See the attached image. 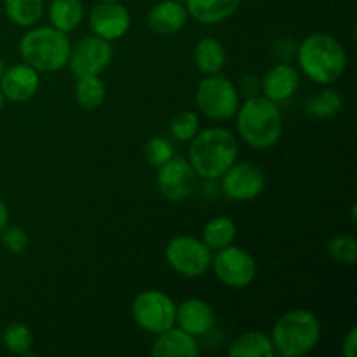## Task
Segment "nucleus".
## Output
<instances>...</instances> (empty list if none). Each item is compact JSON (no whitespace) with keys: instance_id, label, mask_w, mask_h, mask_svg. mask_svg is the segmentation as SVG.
Returning a JSON list of instances; mask_svg holds the SVG:
<instances>
[{"instance_id":"obj_22","label":"nucleus","mask_w":357,"mask_h":357,"mask_svg":"<svg viewBox=\"0 0 357 357\" xmlns=\"http://www.w3.org/2000/svg\"><path fill=\"white\" fill-rule=\"evenodd\" d=\"M84 17V7L80 0H52L49 6V20L59 31L75 30Z\"/></svg>"},{"instance_id":"obj_35","label":"nucleus","mask_w":357,"mask_h":357,"mask_svg":"<svg viewBox=\"0 0 357 357\" xmlns=\"http://www.w3.org/2000/svg\"><path fill=\"white\" fill-rule=\"evenodd\" d=\"M3 72H6V63H3V59L0 58V79H2Z\"/></svg>"},{"instance_id":"obj_27","label":"nucleus","mask_w":357,"mask_h":357,"mask_svg":"<svg viewBox=\"0 0 357 357\" xmlns=\"http://www.w3.org/2000/svg\"><path fill=\"white\" fill-rule=\"evenodd\" d=\"M2 344L6 351L13 352V354L26 356L31 345H33V333H31V330L26 324L13 323L3 330Z\"/></svg>"},{"instance_id":"obj_18","label":"nucleus","mask_w":357,"mask_h":357,"mask_svg":"<svg viewBox=\"0 0 357 357\" xmlns=\"http://www.w3.org/2000/svg\"><path fill=\"white\" fill-rule=\"evenodd\" d=\"M187 20V7L176 0H162L155 3L149 13V26L160 35L176 33L185 26Z\"/></svg>"},{"instance_id":"obj_16","label":"nucleus","mask_w":357,"mask_h":357,"mask_svg":"<svg viewBox=\"0 0 357 357\" xmlns=\"http://www.w3.org/2000/svg\"><path fill=\"white\" fill-rule=\"evenodd\" d=\"M300 86V73L291 65H275L261 79V93L274 103L289 100Z\"/></svg>"},{"instance_id":"obj_28","label":"nucleus","mask_w":357,"mask_h":357,"mask_svg":"<svg viewBox=\"0 0 357 357\" xmlns=\"http://www.w3.org/2000/svg\"><path fill=\"white\" fill-rule=\"evenodd\" d=\"M328 253L337 264L354 265L357 261V241L349 234H338L326 244Z\"/></svg>"},{"instance_id":"obj_23","label":"nucleus","mask_w":357,"mask_h":357,"mask_svg":"<svg viewBox=\"0 0 357 357\" xmlns=\"http://www.w3.org/2000/svg\"><path fill=\"white\" fill-rule=\"evenodd\" d=\"M236 236V223L227 218V216H216V218L209 220L204 229H202V243L211 251H220L234 244Z\"/></svg>"},{"instance_id":"obj_36","label":"nucleus","mask_w":357,"mask_h":357,"mask_svg":"<svg viewBox=\"0 0 357 357\" xmlns=\"http://www.w3.org/2000/svg\"><path fill=\"white\" fill-rule=\"evenodd\" d=\"M3 100H6V98H3L2 91H0V112H2V107H3Z\"/></svg>"},{"instance_id":"obj_33","label":"nucleus","mask_w":357,"mask_h":357,"mask_svg":"<svg viewBox=\"0 0 357 357\" xmlns=\"http://www.w3.org/2000/svg\"><path fill=\"white\" fill-rule=\"evenodd\" d=\"M357 351V328H351L344 340V356L345 357H354Z\"/></svg>"},{"instance_id":"obj_4","label":"nucleus","mask_w":357,"mask_h":357,"mask_svg":"<svg viewBox=\"0 0 357 357\" xmlns=\"http://www.w3.org/2000/svg\"><path fill=\"white\" fill-rule=\"evenodd\" d=\"M321 338V323L316 314L305 309H295L282 314L272 330L274 351L282 357L305 356Z\"/></svg>"},{"instance_id":"obj_30","label":"nucleus","mask_w":357,"mask_h":357,"mask_svg":"<svg viewBox=\"0 0 357 357\" xmlns=\"http://www.w3.org/2000/svg\"><path fill=\"white\" fill-rule=\"evenodd\" d=\"M143 155L145 160L153 167H160L174 157V149L171 145L169 139L162 138V136H155L146 142L145 149H143Z\"/></svg>"},{"instance_id":"obj_25","label":"nucleus","mask_w":357,"mask_h":357,"mask_svg":"<svg viewBox=\"0 0 357 357\" xmlns=\"http://www.w3.org/2000/svg\"><path fill=\"white\" fill-rule=\"evenodd\" d=\"M73 93H75V100L80 107L86 108V110H93V108H98L105 101L107 87H105L100 75L77 77Z\"/></svg>"},{"instance_id":"obj_20","label":"nucleus","mask_w":357,"mask_h":357,"mask_svg":"<svg viewBox=\"0 0 357 357\" xmlns=\"http://www.w3.org/2000/svg\"><path fill=\"white\" fill-rule=\"evenodd\" d=\"M194 58L199 72L204 73V75H213V73H218L223 70L227 61V52L218 38L204 37L195 44Z\"/></svg>"},{"instance_id":"obj_26","label":"nucleus","mask_w":357,"mask_h":357,"mask_svg":"<svg viewBox=\"0 0 357 357\" xmlns=\"http://www.w3.org/2000/svg\"><path fill=\"white\" fill-rule=\"evenodd\" d=\"M344 107V100L337 91L324 89L310 96L307 101V114L314 119H330L337 115Z\"/></svg>"},{"instance_id":"obj_9","label":"nucleus","mask_w":357,"mask_h":357,"mask_svg":"<svg viewBox=\"0 0 357 357\" xmlns=\"http://www.w3.org/2000/svg\"><path fill=\"white\" fill-rule=\"evenodd\" d=\"M211 267L216 278L229 288H246L257 278L255 258L246 250L234 244L216 251L211 260Z\"/></svg>"},{"instance_id":"obj_29","label":"nucleus","mask_w":357,"mask_h":357,"mask_svg":"<svg viewBox=\"0 0 357 357\" xmlns=\"http://www.w3.org/2000/svg\"><path fill=\"white\" fill-rule=\"evenodd\" d=\"M169 131L176 142H190V139L199 132L197 114H194V112L190 110L178 112L173 117V121H171Z\"/></svg>"},{"instance_id":"obj_2","label":"nucleus","mask_w":357,"mask_h":357,"mask_svg":"<svg viewBox=\"0 0 357 357\" xmlns=\"http://www.w3.org/2000/svg\"><path fill=\"white\" fill-rule=\"evenodd\" d=\"M296 59L303 75L321 86L337 82L347 68L344 45L330 33H312L303 38Z\"/></svg>"},{"instance_id":"obj_10","label":"nucleus","mask_w":357,"mask_h":357,"mask_svg":"<svg viewBox=\"0 0 357 357\" xmlns=\"http://www.w3.org/2000/svg\"><path fill=\"white\" fill-rule=\"evenodd\" d=\"M114 58V47L112 42L98 37V35H89L77 42L73 47H70L68 61L70 70L75 77L86 75H100Z\"/></svg>"},{"instance_id":"obj_15","label":"nucleus","mask_w":357,"mask_h":357,"mask_svg":"<svg viewBox=\"0 0 357 357\" xmlns=\"http://www.w3.org/2000/svg\"><path fill=\"white\" fill-rule=\"evenodd\" d=\"M178 328L192 337H202L209 333L216 324L215 310L201 298H187L176 307Z\"/></svg>"},{"instance_id":"obj_38","label":"nucleus","mask_w":357,"mask_h":357,"mask_svg":"<svg viewBox=\"0 0 357 357\" xmlns=\"http://www.w3.org/2000/svg\"><path fill=\"white\" fill-rule=\"evenodd\" d=\"M176 2H181V3H185V0H176Z\"/></svg>"},{"instance_id":"obj_21","label":"nucleus","mask_w":357,"mask_h":357,"mask_svg":"<svg viewBox=\"0 0 357 357\" xmlns=\"http://www.w3.org/2000/svg\"><path fill=\"white\" fill-rule=\"evenodd\" d=\"M274 345L268 335L261 331H248L230 344L229 356L232 357H272Z\"/></svg>"},{"instance_id":"obj_1","label":"nucleus","mask_w":357,"mask_h":357,"mask_svg":"<svg viewBox=\"0 0 357 357\" xmlns=\"http://www.w3.org/2000/svg\"><path fill=\"white\" fill-rule=\"evenodd\" d=\"M188 162L195 174L208 181L220 180L239 155L236 136L223 128H208L190 139Z\"/></svg>"},{"instance_id":"obj_17","label":"nucleus","mask_w":357,"mask_h":357,"mask_svg":"<svg viewBox=\"0 0 357 357\" xmlns=\"http://www.w3.org/2000/svg\"><path fill=\"white\" fill-rule=\"evenodd\" d=\"M150 354L153 357H197L199 344L195 337L183 331L181 328H169L162 333L155 335Z\"/></svg>"},{"instance_id":"obj_24","label":"nucleus","mask_w":357,"mask_h":357,"mask_svg":"<svg viewBox=\"0 0 357 357\" xmlns=\"http://www.w3.org/2000/svg\"><path fill=\"white\" fill-rule=\"evenodd\" d=\"M3 9L14 24L30 28L42 17L44 0H3Z\"/></svg>"},{"instance_id":"obj_32","label":"nucleus","mask_w":357,"mask_h":357,"mask_svg":"<svg viewBox=\"0 0 357 357\" xmlns=\"http://www.w3.org/2000/svg\"><path fill=\"white\" fill-rule=\"evenodd\" d=\"M260 89H261V82L258 80V77L255 75H246L243 77L241 80V93L248 98H255V96H260Z\"/></svg>"},{"instance_id":"obj_8","label":"nucleus","mask_w":357,"mask_h":357,"mask_svg":"<svg viewBox=\"0 0 357 357\" xmlns=\"http://www.w3.org/2000/svg\"><path fill=\"white\" fill-rule=\"evenodd\" d=\"M166 260L181 278L197 279L211 267L213 253L202 241L190 236H178L167 243Z\"/></svg>"},{"instance_id":"obj_14","label":"nucleus","mask_w":357,"mask_h":357,"mask_svg":"<svg viewBox=\"0 0 357 357\" xmlns=\"http://www.w3.org/2000/svg\"><path fill=\"white\" fill-rule=\"evenodd\" d=\"M38 72L30 65H14L6 68L0 79V91L3 98L14 103H23L35 96L38 89Z\"/></svg>"},{"instance_id":"obj_19","label":"nucleus","mask_w":357,"mask_h":357,"mask_svg":"<svg viewBox=\"0 0 357 357\" xmlns=\"http://www.w3.org/2000/svg\"><path fill=\"white\" fill-rule=\"evenodd\" d=\"M241 6V0H185L192 20L202 24H216L229 20Z\"/></svg>"},{"instance_id":"obj_7","label":"nucleus","mask_w":357,"mask_h":357,"mask_svg":"<svg viewBox=\"0 0 357 357\" xmlns=\"http://www.w3.org/2000/svg\"><path fill=\"white\" fill-rule=\"evenodd\" d=\"M132 319L145 333L159 335L176 324V305L166 293L149 289L139 293L131 305Z\"/></svg>"},{"instance_id":"obj_3","label":"nucleus","mask_w":357,"mask_h":357,"mask_svg":"<svg viewBox=\"0 0 357 357\" xmlns=\"http://www.w3.org/2000/svg\"><path fill=\"white\" fill-rule=\"evenodd\" d=\"M237 132L255 150H268L282 135V115L278 103L265 96L248 98L237 108Z\"/></svg>"},{"instance_id":"obj_13","label":"nucleus","mask_w":357,"mask_h":357,"mask_svg":"<svg viewBox=\"0 0 357 357\" xmlns=\"http://www.w3.org/2000/svg\"><path fill=\"white\" fill-rule=\"evenodd\" d=\"M89 26L94 35L114 42L128 33L131 26V14L119 2H100L91 10Z\"/></svg>"},{"instance_id":"obj_5","label":"nucleus","mask_w":357,"mask_h":357,"mask_svg":"<svg viewBox=\"0 0 357 357\" xmlns=\"http://www.w3.org/2000/svg\"><path fill=\"white\" fill-rule=\"evenodd\" d=\"M70 40L65 31L54 26H38L23 35L20 42V54L26 65L42 73L61 70L68 61Z\"/></svg>"},{"instance_id":"obj_6","label":"nucleus","mask_w":357,"mask_h":357,"mask_svg":"<svg viewBox=\"0 0 357 357\" xmlns=\"http://www.w3.org/2000/svg\"><path fill=\"white\" fill-rule=\"evenodd\" d=\"M195 103L201 114L213 121H227L236 115L241 105L239 91L223 73L206 75L195 93Z\"/></svg>"},{"instance_id":"obj_34","label":"nucleus","mask_w":357,"mask_h":357,"mask_svg":"<svg viewBox=\"0 0 357 357\" xmlns=\"http://www.w3.org/2000/svg\"><path fill=\"white\" fill-rule=\"evenodd\" d=\"M7 223H9V209H7V206L0 201V232L6 229Z\"/></svg>"},{"instance_id":"obj_11","label":"nucleus","mask_w":357,"mask_h":357,"mask_svg":"<svg viewBox=\"0 0 357 357\" xmlns=\"http://www.w3.org/2000/svg\"><path fill=\"white\" fill-rule=\"evenodd\" d=\"M220 180L225 197L237 202L257 199L267 181L264 169L253 162H234Z\"/></svg>"},{"instance_id":"obj_31","label":"nucleus","mask_w":357,"mask_h":357,"mask_svg":"<svg viewBox=\"0 0 357 357\" xmlns=\"http://www.w3.org/2000/svg\"><path fill=\"white\" fill-rule=\"evenodd\" d=\"M0 241H2V246L13 255H20L26 251L28 243H30L26 232L21 227H6L0 232Z\"/></svg>"},{"instance_id":"obj_37","label":"nucleus","mask_w":357,"mask_h":357,"mask_svg":"<svg viewBox=\"0 0 357 357\" xmlns=\"http://www.w3.org/2000/svg\"><path fill=\"white\" fill-rule=\"evenodd\" d=\"M101 2H121V0H101Z\"/></svg>"},{"instance_id":"obj_12","label":"nucleus","mask_w":357,"mask_h":357,"mask_svg":"<svg viewBox=\"0 0 357 357\" xmlns=\"http://www.w3.org/2000/svg\"><path fill=\"white\" fill-rule=\"evenodd\" d=\"M157 169V188L164 199L169 202H181L194 194L197 174L187 159L173 157Z\"/></svg>"}]
</instances>
